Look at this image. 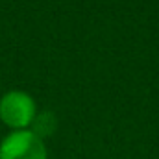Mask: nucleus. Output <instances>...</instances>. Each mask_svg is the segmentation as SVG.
<instances>
[{"mask_svg":"<svg viewBox=\"0 0 159 159\" xmlns=\"http://www.w3.org/2000/svg\"><path fill=\"white\" fill-rule=\"evenodd\" d=\"M0 159H46V148L34 131L19 129L2 141Z\"/></svg>","mask_w":159,"mask_h":159,"instance_id":"2","label":"nucleus"},{"mask_svg":"<svg viewBox=\"0 0 159 159\" xmlns=\"http://www.w3.org/2000/svg\"><path fill=\"white\" fill-rule=\"evenodd\" d=\"M34 133L39 137V139H44V137H48V135H52L54 131H56V128H57V120L56 117L50 113V111H44V113H41V115H35V119H34Z\"/></svg>","mask_w":159,"mask_h":159,"instance_id":"3","label":"nucleus"},{"mask_svg":"<svg viewBox=\"0 0 159 159\" xmlns=\"http://www.w3.org/2000/svg\"><path fill=\"white\" fill-rule=\"evenodd\" d=\"M0 119L17 131L28 128L35 119L34 98L22 91H11L4 94L0 100Z\"/></svg>","mask_w":159,"mask_h":159,"instance_id":"1","label":"nucleus"}]
</instances>
